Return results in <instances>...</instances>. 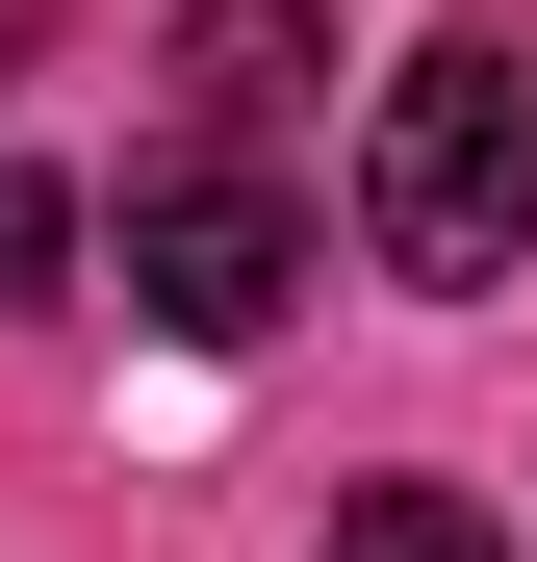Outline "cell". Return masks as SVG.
Returning a JSON list of instances; mask_svg holds the SVG:
<instances>
[{
	"mask_svg": "<svg viewBox=\"0 0 537 562\" xmlns=\"http://www.w3.org/2000/svg\"><path fill=\"white\" fill-rule=\"evenodd\" d=\"M358 256L435 281V307H486V281L537 256V52L512 26H435L384 77V128H358Z\"/></svg>",
	"mask_w": 537,
	"mask_h": 562,
	"instance_id": "cell-1",
	"label": "cell"
},
{
	"mask_svg": "<svg viewBox=\"0 0 537 562\" xmlns=\"http://www.w3.org/2000/svg\"><path fill=\"white\" fill-rule=\"evenodd\" d=\"M128 307L205 333V358L282 333V307H307V205H282L256 154H154V179H128Z\"/></svg>",
	"mask_w": 537,
	"mask_h": 562,
	"instance_id": "cell-2",
	"label": "cell"
},
{
	"mask_svg": "<svg viewBox=\"0 0 537 562\" xmlns=\"http://www.w3.org/2000/svg\"><path fill=\"white\" fill-rule=\"evenodd\" d=\"M307 52H333L307 0H179V103H205V154L282 128V103H307Z\"/></svg>",
	"mask_w": 537,
	"mask_h": 562,
	"instance_id": "cell-3",
	"label": "cell"
},
{
	"mask_svg": "<svg viewBox=\"0 0 537 562\" xmlns=\"http://www.w3.org/2000/svg\"><path fill=\"white\" fill-rule=\"evenodd\" d=\"M333 562H512L486 486H333Z\"/></svg>",
	"mask_w": 537,
	"mask_h": 562,
	"instance_id": "cell-4",
	"label": "cell"
},
{
	"mask_svg": "<svg viewBox=\"0 0 537 562\" xmlns=\"http://www.w3.org/2000/svg\"><path fill=\"white\" fill-rule=\"evenodd\" d=\"M52 281H77V205H52L26 154H0V307H52Z\"/></svg>",
	"mask_w": 537,
	"mask_h": 562,
	"instance_id": "cell-5",
	"label": "cell"
}]
</instances>
